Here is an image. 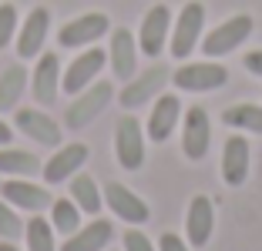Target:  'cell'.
I'll return each mask as SVG.
<instances>
[{"mask_svg":"<svg viewBox=\"0 0 262 251\" xmlns=\"http://www.w3.org/2000/svg\"><path fill=\"white\" fill-rule=\"evenodd\" d=\"M57 231L51 228V221L44 218V214H31V221L24 224V244H27V251H57L61 244H57Z\"/></svg>","mask_w":262,"mask_h":251,"instance_id":"cell-25","label":"cell"},{"mask_svg":"<svg viewBox=\"0 0 262 251\" xmlns=\"http://www.w3.org/2000/svg\"><path fill=\"white\" fill-rule=\"evenodd\" d=\"M0 198L10 201L17 211H27V214H40L51 208V191L44 184H34L31 178H10V181H0Z\"/></svg>","mask_w":262,"mask_h":251,"instance_id":"cell-11","label":"cell"},{"mask_svg":"<svg viewBox=\"0 0 262 251\" xmlns=\"http://www.w3.org/2000/svg\"><path fill=\"white\" fill-rule=\"evenodd\" d=\"M178 121H182V101H178V94H158L151 101V114H148L145 134L151 137L155 144H165L171 137V131L178 128Z\"/></svg>","mask_w":262,"mask_h":251,"instance_id":"cell-18","label":"cell"},{"mask_svg":"<svg viewBox=\"0 0 262 251\" xmlns=\"http://www.w3.org/2000/svg\"><path fill=\"white\" fill-rule=\"evenodd\" d=\"M17 7L14 4H0V51L10 47V40L17 37Z\"/></svg>","mask_w":262,"mask_h":251,"instance_id":"cell-29","label":"cell"},{"mask_svg":"<svg viewBox=\"0 0 262 251\" xmlns=\"http://www.w3.org/2000/svg\"><path fill=\"white\" fill-rule=\"evenodd\" d=\"M249 164H252V147H249L246 134H229L222 144V181L229 188H242L249 178Z\"/></svg>","mask_w":262,"mask_h":251,"instance_id":"cell-17","label":"cell"},{"mask_svg":"<svg viewBox=\"0 0 262 251\" xmlns=\"http://www.w3.org/2000/svg\"><path fill=\"white\" fill-rule=\"evenodd\" d=\"M0 251H20V248H17L14 241H0Z\"/></svg>","mask_w":262,"mask_h":251,"instance_id":"cell-34","label":"cell"},{"mask_svg":"<svg viewBox=\"0 0 262 251\" xmlns=\"http://www.w3.org/2000/svg\"><path fill=\"white\" fill-rule=\"evenodd\" d=\"M10 141H14V128H10V124L0 117V147H7Z\"/></svg>","mask_w":262,"mask_h":251,"instance_id":"cell-33","label":"cell"},{"mask_svg":"<svg viewBox=\"0 0 262 251\" xmlns=\"http://www.w3.org/2000/svg\"><path fill=\"white\" fill-rule=\"evenodd\" d=\"M104 61H108V54L101 51V47H88V51H81L74 61L68 64V70L61 74V91L74 97V94H81L84 87H91V84L98 81V74L104 70Z\"/></svg>","mask_w":262,"mask_h":251,"instance_id":"cell-7","label":"cell"},{"mask_svg":"<svg viewBox=\"0 0 262 251\" xmlns=\"http://www.w3.org/2000/svg\"><path fill=\"white\" fill-rule=\"evenodd\" d=\"M88 154H91V151H88V144H81V141H74V144H61V147H54V154L44 161L40 174H44L47 184H64V181H71V178L84 167Z\"/></svg>","mask_w":262,"mask_h":251,"instance_id":"cell-13","label":"cell"},{"mask_svg":"<svg viewBox=\"0 0 262 251\" xmlns=\"http://www.w3.org/2000/svg\"><path fill=\"white\" fill-rule=\"evenodd\" d=\"M108 31H111L108 14L91 10V14H81V17H74V20L64 23L61 31H57V44L71 47V51H77V47H91L94 40H101Z\"/></svg>","mask_w":262,"mask_h":251,"instance_id":"cell-8","label":"cell"},{"mask_svg":"<svg viewBox=\"0 0 262 251\" xmlns=\"http://www.w3.org/2000/svg\"><path fill=\"white\" fill-rule=\"evenodd\" d=\"M242 64H246V70H249V74L262 77V51H249L246 57H242Z\"/></svg>","mask_w":262,"mask_h":251,"instance_id":"cell-32","label":"cell"},{"mask_svg":"<svg viewBox=\"0 0 262 251\" xmlns=\"http://www.w3.org/2000/svg\"><path fill=\"white\" fill-rule=\"evenodd\" d=\"M138 37H131V31L118 27L111 31V44H108V67L118 81H131L138 70Z\"/></svg>","mask_w":262,"mask_h":251,"instance_id":"cell-19","label":"cell"},{"mask_svg":"<svg viewBox=\"0 0 262 251\" xmlns=\"http://www.w3.org/2000/svg\"><path fill=\"white\" fill-rule=\"evenodd\" d=\"M111 97H115L111 81H94L91 87H84L81 94H74V101H71L68 111H64V124H68L71 131L88 128L91 121H98V117H101V111L111 104Z\"/></svg>","mask_w":262,"mask_h":251,"instance_id":"cell-2","label":"cell"},{"mask_svg":"<svg viewBox=\"0 0 262 251\" xmlns=\"http://www.w3.org/2000/svg\"><path fill=\"white\" fill-rule=\"evenodd\" d=\"M252 27H255V20L249 14L229 17V20H222L219 27H212L208 34H202V54H208V57H225V54L239 51V47L252 37Z\"/></svg>","mask_w":262,"mask_h":251,"instance_id":"cell-3","label":"cell"},{"mask_svg":"<svg viewBox=\"0 0 262 251\" xmlns=\"http://www.w3.org/2000/svg\"><path fill=\"white\" fill-rule=\"evenodd\" d=\"M215 235V205L208 194H195L185 211V241L192 248H205Z\"/></svg>","mask_w":262,"mask_h":251,"instance_id":"cell-16","label":"cell"},{"mask_svg":"<svg viewBox=\"0 0 262 251\" xmlns=\"http://www.w3.org/2000/svg\"><path fill=\"white\" fill-rule=\"evenodd\" d=\"M84 224V211L74 205L71 198H54L51 201V228L57 231V235H74L77 228Z\"/></svg>","mask_w":262,"mask_h":251,"instance_id":"cell-26","label":"cell"},{"mask_svg":"<svg viewBox=\"0 0 262 251\" xmlns=\"http://www.w3.org/2000/svg\"><path fill=\"white\" fill-rule=\"evenodd\" d=\"M68 198L84 214H98L101 205H104V194H101L98 181H94L91 174H84V171H77V174L68 181Z\"/></svg>","mask_w":262,"mask_h":251,"instance_id":"cell-23","label":"cell"},{"mask_svg":"<svg viewBox=\"0 0 262 251\" xmlns=\"http://www.w3.org/2000/svg\"><path fill=\"white\" fill-rule=\"evenodd\" d=\"M111 238H115V224L108 218H94L88 224H81L74 235L64 238L57 251H108Z\"/></svg>","mask_w":262,"mask_h":251,"instance_id":"cell-20","label":"cell"},{"mask_svg":"<svg viewBox=\"0 0 262 251\" xmlns=\"http://www.w3.org/2000/svg\"><path fill=\"white\" fill-rule=\"evenodd\" d=\"M158 251H192V244L182 235H175V231H165V235L158 238Z\"/></svg>","mask_w":262,"mask_h":251,"instance_id":"cell-31","label":"cell"},{"mask_svg":"<svg viewBox=\"0 0 262 251\" xmlns=\"http://www.w3.org/2000/svg\"><path fill=\"white\" fill-rule=\"evenodd\" d=\"M145 128L138 124V117L124 111L115 124V154H118V164L124 171H138L145 164Z\"/></svg>","mask_w":262,"mask_h":251,"instance_id":"cell-6","label":"cell"},{"mask_svg":"<svg viewBox=\"0 0 262 251\" xmlns=\"http://www.w3.org/2000/svg\"><path fill=\"white\" fill-rule=\"evenodd\" d=\"M14 128L40 147H61L64 134H61V128H57V121L51 114H44V111H37V107H17L14 111Z\"/></svg>","mask_w":262,"mask_h":251,"instance_id":"cell-12","label":"cell"},{"mask_svg":"<svg viewBox=\"0 0 262 251\" xmlns=\"http://www.w3.org/2000/svg\"><path fill=\"white\" fill-rule=\"evenodd\" d=\"M57 91H61V57L54 51L51 54H40L37 57V67L31 74V94L37 104H54Z\"/></svg>","mask_w":262,"mask_h":251,"instance_id":"cell-21","label":"cell"},{"mask_svg":"<svg viewBox=\"0 0 262 251\" xmlns=\"http://www.w3.org/2000/svg\"><path fill=\"white\" fill-rule=\"evenodd\" d=\"M24 235V218L10 201L0 198V241H17Z\"/></svg>","mask_w":262,"mask_h":251,"instance_id":"cell-28","label":"cell"},{"mask_svg":"<svg viewBox=\"0 0 262 251\" xmlns=\"http://www.w3.org/2000/svg\"><path fill=\"white\" fill-rule=\"evenodd\" d=\"M171 81V70L165 67L162 61L151 64L148 70H141V74H135L128 84H124V91L118 94V104L124 107V111H135V107H145L151 104L158 94H162V87Z\"/></svg>","mask_w":262,"mask_h":251,"instance_id":"cell-5","label":"cell"},{"mask_svg":"<svg viewBox=\"0 0 262 251\" xmlns=\"http://www.w3.org/2000/svg\"><path fill=\"white\" fill-rule=\"evenodd\" d=\"M104 201H108L111 214H115V218H121L124 224L141 228V224H148V221H151V208H148V201L138 198L131 188H124L121 181L104 184Z\"/></svg>","mask_w":262,"mask_h":251,"instance_id":"cell-10","label":"cell"},{"mask_svg":"<svg viewBox=\"0 0 262 251\" xmlns=\"http://www.w3.org/2000/svg\"><path fill=\"white\" fill-rule=\"evenodd\" d=\"M168 37H171V10L168 4H155L138 27V51L158 61V54L168 47Z\"/></svg>","mask_w":262,"mask_h":251,"instance_id":"cell-9","label":"cell"},{"mask_svg":"<svg viewBox=\"0 0 262 251\" xmlns=\"http://www.w3.org/2000/svg\"><path fill=\"white\" fill-rule=\"evenodd\" d=\"M27 81H31V74H27L24 64H10V67H4V74H0V114L17 111Z\"/></svg>","mask_w":262,"mask_h":251,"instance_id":"cell-22","label":"cell"},{"mask_svg":"<svg viewBox=\"0 0 262 251\" xmlns=\"http://www.w3.org/2000/svg\"><path fill=\"white\" fill-rule=\"evenodd\" d=\"M202 34H205V7L199 0L185 4L182 14L171 20V37H168V51L175 61H185L188 54L202 44Z\"/></svg>","mask_w":262,"mask_h":251,"instance_id":"cell-1","label":"cell"},{"mask_svg":"<svg viewBox=\"0 0 262 251\" xmlns=\"http://www.w3.org/2000/svg\"><path fill=\"white\" fill-rule=\"evenodd\" d=\"M208 147H212V121L205 107H188L182 124V154L188 161H205Z\"/></svg>","mask_w":262,"mask_h":251,"instance_id":"cell-14","label":"cell"},{"mask_svg":"<svg viewBox=\"0 0 262 251\" xmlns=\"http://www.w3.org/2000/svg\"><path fill=\"white\" fill-rule=\"evenodd\" d=\"M47 31H51V10H47V7H34L31 14L24 17V23L17 27V37H14L20 61H34V57L44 54Z\"/></svg>","mask_w":262,"mask_h":251,"instance_id":"cell-15","label":"cell"},{"mask_svg":"<svg viewBox=\"0 0 262 251\" xmlns=\"http://www.w3.org/2000/svg\"><path fill=\"white\" fill-rule=\"evenodd\" d=\"M229 81V70L225 64L219 61H192V64H182L178 70H171V84L178 91H188V94H205V91H219L225 87Z\"/></svg>","mask_w":262,"mask_h":251,"instance_id":"cell-4","label":"cell"},{"mask_svg":"<svg viewBox=\"0 0 262 251\" xmlns=\"http://www.w3.org/2000/svg\"><path fill=\"white\" fill-rule=\"evenodd\" d=\"M121 248L124 251H158L151 238H148L141 228H135V224H128V231L121 235Z\"/></svg>","mask_w":262,"mask_h":251,"instance_id":"cell-30","label":"cell"},{"mask_svg":"<svg viewBox=\"0 0 262 251\" xmlns=\"http://www.w3.org/2000/svg\"><path fill=\"white\" fill-rule=\"evenodd\" d=\"M222 121L242 134H262V107L259 104H232L225 107Z\"/></svg>","mask_w":262,"mask_h":251,"instance_id":"cell-27","label":"cell"},{"mask_svg":"<svg viewBox=\"0 0 262 251\" xmlns=\"http://www.w3.org/2000/svg\"><path fill=\"white\" fill-rule=\"evenodd\" d=\"M40 158L31 151H20V147H0V174L7 178H34L40 174Z\"/></svg>","mask_w":262,"mask_h":251,"instance_id":"cell-24","label":"cell"}]
</instances>
